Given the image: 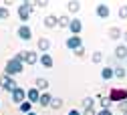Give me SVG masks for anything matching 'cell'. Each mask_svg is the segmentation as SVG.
I'll list each match as a JSON object with an SVG mask.
<instances>
[{"label":"cell","instance_id":"cell-4","mask_svg":"<svg viewBox=\"0 0 127 115\" xmlns=\"http://www.w3.org/2000/svg\"><path fill=\"white\" fill-rule=\"evenodd\" d=\"M0 87H2L4 91H16L18 89V85H16V81H14L12 77H8V75H0Z\"/></svg>","mask_w":127,"mask_h":115},{"label":"cell","instance_id":"cell-14","mask_svg":"<svg viewBox=\"0 0 127 115\" xmlns=\"http://www.w3.org/2000/svg\"><path fill=\"white\" fill-rule=\"evenodd\" d=\"M95 12H97L99 18H107V16H109V6L107 4H97V10H95Z\"/></svg>","mask_w":127,"mask_h":115},{"label":"cell","instance_id":"cell-20","mask_svg":"<svg viewBox=\"0 0 127 115\" xmlns=\"http://www.w3.org/2000/svg\"><path fill=\"white\" fill-rule=\"evenodd\" d=\"M97 99L101 101V107H103V109H109V107H111V99H109L107 95H101V93H99V95H97Z\"/></svg>","mask_w":127,"mask_h":115},{"label":"cell","instance_id":"cell-16","mask_svg":"<svg viewBox=\"0 0 127 115\" xmlns=\"http://www.w3.org/2000/svg\"><path fill=\"white\" fill-rule=\"evenodd\" d=\"M115 57H117L119 61L127 59V46H125V44H119V46L115 48Z\"/></svg>","mask_w":127,"mask_h":115},{"label":"cell","instance_id":"cell-38","mask_svg":"<svg viewBox=\"0 0 127 115\" xmlns=\"http://www.w3.org/2000/svg\"><path fill=\"white\" fill-rule=\"evenodd\" d=\"M123 115H127V109H123Z\"/></svg>","mask_w":127,"mask_h":115},{"label":"cell","instance_id":"cell-3","mask_svg":"<svg viewBox=\"0 0 127 115\" xmlns=\"http://www.w3.org/2000/svg\"><path fill=\"white\" fill-rule=\"evenodd\" d=\"M109 99H111V103H113V101L123 103V101H127V91L121 89V87H115V89L109 91Z\"/></svg>","mask_w":127,"mask_h":115},{"label":"cell","instance_id":"cell-12","mask_svg":"<svg viewBox=\"0 0 127 115\" xmlns=\"http://www.w3.org/2000/svg\"><path fill=\"white\" fill-rule=\"evenodd\" d=\"M69 24H71V18H69L67 14L57 16V26H61V28H69Z\"/></svg>","mask_w":127,"mask_h":115},{"label":"cell","instance_id":"cell-25","mask_svg":"<svg viewBox=\"0 0 127 115\" xmlns=\"http://www.w3.org/2000/svg\"><path fill=\"white\" fill-rule=\"evenodd\" d=\"M49 107H53V109H61V107H63V99H59V97H53Z\"/></svg>","mask_w":127,"mask_h":115},{"label":"cell","instance_id":"cell-29","mask_svg":"<svg viewBox=\"0 0 127 115\" xmlns=\"http://www.w3.org/2000/svg\"><path fill=\"white\" fill-rule=\"evenodd\" d=\"M73 53H75L77 59H83V57H85V46H79L77 51H73Z\"/></svg>","mask_w":127,"mask_h":115},{"label":"cell","instance_id":"cell-35","mask_svg":"<svg viewBox=\"0 0 127 115\" xmlns=\"http://www.w3.org/2000/svg\"><path fill=\"white\" fill-rule=\"evenodd\" d=\"M123 38H125V42H127V30H125V32H123Z\"/></svg>","mask_w":127,"mask_h":115},{"label":"cell","instance_id":"cell-6","mask_svg":"<svg viewBox=\"0 0 127 115\" xmlns=\"http://www.w3.org/2000/svg\"><path fill=\"white\" fill-rule=\"evenodd\" d=\"M10 95H12V103H16V105H20L22 101H26V91L20 89V87H18L16 91H12Z\"/></svg>","mask_w":127,"mask_h":115},{"label":"cell","instance_id":"cell-13","mask_svg":"<svg viewBox=\"0 0 127 115\" xmlns=\"http://www.w3.org/2000/svg\"><path fill=\"white\" fill-rule=\"evenodd\" d=\"M51 99H53V97H51V93L42 91V93H40V99H38V105H42V107H49V105H51Z\"/></svg>","mask_w":127,"mask_h":115},{"label":"cell","instance_id":"cell-30","mask_svg":"<svg viewBox=\"0 0 127 115\" xmlns=\"http://www.w3.org/2000/svg\"><path fill=\"white\" fill-rule=\"evenodd\" d=\"M119 18H127V4H123L119 8Z\"/></svg>","mask_w":127,"mask_h":115},{"label":"cell","instance_id":"cell-36","mask_svg":"<svg viewBox=\"0 0 127 115\" xmlns=\"http://www.w3.org/2000/svg\"><path fill=\"white\" fill-rule=\"evenodd\" d=\"M123 109H127V101H123Z\"/></svg>","mask_w":127,"mask_h":115},{"label":"cell","instance_id":"cell-31","mask_svg":"<svg viewBox=\"0 0 127 115\" xmlns=\"http://www.w3.org/2000/svg\"><path fill=\"white\" fill-rule=\"evenodd\" d=\"M34 4H36V8H46V6H49L46 0H40V2H34Z\"/></svg>","mask_w":127,"mask_h":115},{"label":"cell","instance_id":"cell-21","mask_svg":"<svg viewBox=\"0 0 127 115\" xmlns=\"http://www.w3.org/2000/svg\"><path fill=\"white\" fill-rule=\"evenodd\" d=\"M67 10H69V12H79V10H81V2L71 0V2H67Z\"/></svg>","mask_w":127,"mask_h":115},{"label":"cell","instance_id":"cell-7","mask_svg":"<svg viewBox=\"0 0 127 115\" xmlns=\"http://www.w3.org/2000/svg\"><path fill=\"white\" fill-rule=\"evenodd\" d=\"M79 46H83V38H81V37H75V35H73V37L67 38V48H71V51H77Z\"/></svg>","mask_w":127,"mask_h":115},{"label":"cell","instance_id":"cell-2","mask_svg":"<svg viewBox=\"0 0 127 115\" xmlns=\"http://www.w3.org/2000/svg\"><path fill=\"white\" fill-rule=\"evenodd\" d=\"M34 8H36L34 2H22V4L18 6V18H20L22 22H26V20L30 18V14H32Z\"/></svg>","mask_w":127,"mask_h":115},{"label":"cell","instance_id":"cell-26","mask_svg":"<svg viewBox=\"0 0 127 115\" xmlns=\"http://www.w3.org/2000/svg\"><path fill=\"white\" fill-rule=\"evenodd\" d=\"M91 61H93L95 65H99V63L103 61V53H99V51H95V53H93V57H91Z\"/></svg>","mask_w":127,"mask_h":115},{"label":"cell","instance_id":"cell-34","mask_svg":"<svg viewBox=\"0 0 127 115\" xmlns=\"http://www.w3.org/2000/svg\"><path fill=\"white\" fill-rule=\"evenodd\" d=\"M69 115H81V111H77V109H71V111H69Z\"/></svg>","mask_w":127,"mask_h":115},{"label":"cell","instance_id":"cell-27","mask_svg":"<svg viewBox=\"0 0 127 115\" xmlns=\"http://www.w3.org/2000/svg\"><path fill=\"white\" fill-rule=\"evenodd\" d=\"M95 105V99H93V97H85V99H83V107L85 109H91Z\"/></svg>","mask_w":127,"mask_h":115},{"label":"cell","instance_id":"cell-15","mask_svg":"<svg viewBox=\"0 0 127 115\" xmlns=\"http://www.w3.org/2000/svg\"><path fill=\"white\" fill-rule=\"evenodd\" d=\"M24 63H26V65H36V63H38V55H36L34 51H28V53H26Z\"/></svg>","mask_w":127,"mask_h":115},{"label":"cell","instance_id":"cell-19","mask_svg":"<svg viewBox=\"0 0 127 115\" xmlns=\"http://www.w3.org/2000/svg\"><path fill=\"white\" fill-rule=\"evenodd\" d=\"M38 91H46V89H49V81H46L44 77H38L36 79V85H34Z\"/></svg>","mask_w":127,"mask_h":115},{"label":"cell","instance_id":"cell-24","mask_svg":"<svg viewBox=\"0 0 127 115\" xmlns=\"http://www.w3.org/2000/svg\"><path fill=\"white\" fill-rule=\"evenodd\" d=\"M125 75H127V71H125L123 67H115V69H113V77H117V79H125Z\"/></svg>","mask_w":127,"mask_h":115},{"label":"cell","instance_id":"cell-8","mask_svg":"<svg viewBox=\"0 0 127 115\" xmlns=\"http://www.w3.org/2000/svg\"><path fill=\"white\" fill-rule=\"evenodd\" d=\"M69 30L73 32L75 37H79V35H81V30H83V22L79 20V18H73V20H71V24H69Z\"/></svg>","mask_w":127,"mask_h":115},{"label":"cell","instance_id":"cell-28","mask_svg":"<svg viewBox=\"0 0 127 115\" xmlns=\"http://www.w3.org/2000/svg\"><path fill=\"white\" fill-rule=\"evenodd\" d=\"M10 16V12H8V8L6 6H0V20H6Z\"/></svg>","mask_w":127,"mask_h":115},{"label":"cell","instance_id":"cell-10","mask_svg":"<svg viewBox=\"0 0 127 115\" xmlns=\"http://www.w3.org/2000/svg\"><path fill=\"white\" fill-rule=\"evenodd\" d=\"M26 97H28L30 103H38V99H40V91H38L36 87H32V89L26 91Z\"/></svg>","mask_w":127,"mask_h":115},{"label":"cell","instance_id":"cell-11","mask_svg":"<svg viewBox=\"0 0 127 115\" xmlns=\"http://www.w3.org/2000/svg\"><path fill=\"white\" fill-rule=\"evenodd\" d=\"M36 46H38V51H42V53H49V48H51V40L42 37V38H38Z\"/></svg>","mask_w":127,"mask_h":115},{"label":"cell","instance_id":"cell-5","mask_svg":"<svg viewBox=\"0 0 127 115\" xmlns=\"http://www.w3.org/2000/svg\"><path fill=\"white\" fill-rule=\"evenodd\" d=\"M16 35L22 40H30V38H32V30H30V26H26V24H20L18 30H16Z\"/></svg>","mask_w":127,"mask_h":115},{"label":"cell","instance_id":"cell-22","mask_svg":"<svg viewBox=\"0 0 127 115\" xmlns=\"http://www.w3.org/2000/svg\"><path fill=\"white\" fill-rule=\"evenodd\" d=\"M101 77H103V81L113 79V67H105V69L101 71Z\"/></svg>","mask_w":127,"mask_h":115},{"label":"cell","instance_id":"cell-32","mask_svg":"<svg viewBox=\"0 0 127 115\" xmlns=\"http://www.w3.org/2000/svg\"><path fill=\"white\" fill-rule=\"evenodd\" d=\"M81 115H97V111H95V109L91 107V109H85V111H83Z\"/></svg>","mask_w":127,"mask_h":115},{"label":"cell","instance_id":"cell-33","mask_svg":"<svg viewBox=\"0 0 127 115\" xmlns=\"http://www.w3.org/2000/svg\"><path fill=\"white\" fill-rule=\"evenodd\" d=\"M97 115H113V113H111V111H109V109H101V111H99V113H97Z\"/></svg>","mask_w":127,"mask_h":115},{"label":"cell","instance_id":"cell-37","mask_svg":"<svg viewBox=\"0 0 127 115\" xmlns=\"http://www.w3.org/2000/svg\"><path fill=\"white\" fill-rule=\"evenodd\" d=\"M26 115H36V113H32V111H30V113H26Z\"/></svg>","mask_w":127,"mask_h":115},{"label":"cell","instance_id":"cell-9","mask_svg":"<svg viewBox=\"0 0 127 115\" xmlns=\"http://www.w3.org/2000/svg\"><path fill=\"white\" fill-rule=\"evenodd\" d=\"M38 63L42 65V67H46V69H53V57H51L49 53H42V55L38 57Z\"/></svg>","mask_w":127,"mask_h":115},{"label":"cell","instance_id":"cell-18","mask_svg":"<svg viewBox=\"0 0 127 115\" xmlns=\"http://www.w3.org/2000/svg\"><path fill=\"white\" fill-rule=\"evenodd\" d=\"M44 26L46 28H57V16H53V14H49V16H44Z\"/></svg>","mask_w":127,"mask_h":115},{"label":"cell","instance_id":"cell-17","mask_svg":"<svg viewBox=\"0 0 127 115\" xmlns=\"http://www.w3.org/2000/svg\"><path fill=\"white\" fill-rule=\"evenodd\" d=\"M121 37H123V32H121L119 26H111V28H109V38L117 40V38H121Z\"/></svg>","mask_w":127,"mask_h":115},{"label":"cell","instance_id":"cell-23","mask_svg":"<svg viewBox=\"0 0 127 115\" xmlns=\"http://www.w3.org/2000/svg\"><path fill=\"white\" fill-rule=\"evenodd\" d=\"M18 109H20V113H30V111H32V103H30V101H22L18 105Z\"/></svg>","mask_w":127,"mask_h":115},{"label":"cell","instance_id":"cell-1","mask_svg":"<svg viewBox=\"0 0 127 115\" xmlns=\"http://www.w3.org/2000/svg\"><path fill=\"white\" fill-rule=\"evenodd\" d=\"M22 71H24V63H20L16 57H12V59L6 63V67H4V75H8V77L20 75Z\"/></svg>","mask_w":127,"mask_h":115}]
</instances>
